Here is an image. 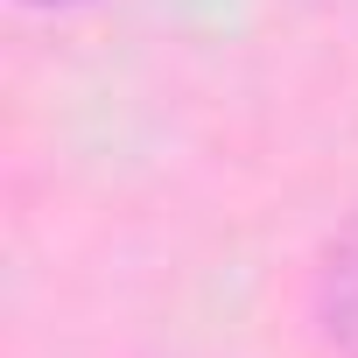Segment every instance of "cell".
Returning a JSON list of instances; mask_svg holds the SVG:
<instances>
[{
  "instance_id": "1",
  "label": "cell",
  "mask_w": 358,
  "mask_h": 358,
  "mask_svg": "<svg viewBox=\"0 0 358 358\" xmlns=\"http://www.w3.org/2000/svg\"><path fill=\"white\" fill-rule=\"evenodd\" d=\"M316 309H323V330L344 358H358V232L323 260V288H316Z\"/></svg>"
},
{
  "instance_id": "2",
  "label": "cell",
  "mask_w": 358,
  "mask_h": 358,
  "mask_svg": "<svg viewBox=\"0 0 358 358\" xmlns=\"http://www.w3.org/2000/svg\"><path fill=\"white\" fill-rule=\"evenodd\" d=\"M29 8H78V0H29Z\"/></svg>"
}]
</instances>
